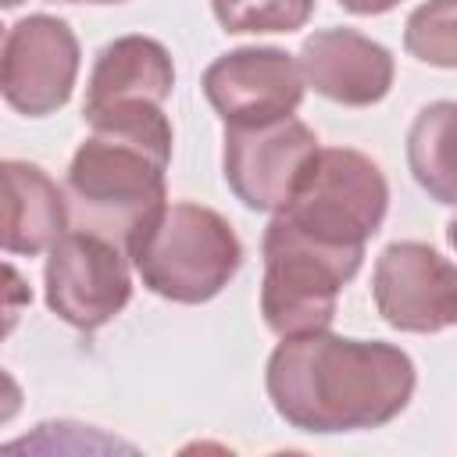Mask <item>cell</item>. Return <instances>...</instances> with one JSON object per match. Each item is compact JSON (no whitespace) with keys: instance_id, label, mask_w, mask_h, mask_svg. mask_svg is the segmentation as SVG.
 <instances>
[{"instance_id":"obj_1","label":"cell","mask_w":457,"mask_h":457,"mask_svg":"<svg viewBox=\"0 0 457 457\" xmlns=\"http://www.w3.org/2000/svg\"><path fill=\"white\" fill-rule=\"evenodd\" d=\"M275 414L296 432H368L400 418L418 371L407 350L382 339H350L328 328L286 336L264 371Z\"/></svg>"},{"instance_id":"obj_2","label":"cell","mask_w":457,"mask_h":457,"mask_svg":"<svg viewBox=\"0 0 457 457\" xmlns=\"http://www.w3.org/2000/svg\"><path fill=\"white\" fill-rule=\"evenodd\" d=\"M75 150L64 196L71 228L100 232L121 250L168 204L164 171L171 164V121L164 107H136L89 125Z\"/></svg>"},{"instance_id":"obj_3","label":"cell","mask_w":457,"mask_h":457,"mask_svg":"<svg viewBox=\"0 0 457 457\" xmlns=\"http://www.w3.org/2000/svg\"><path fill=\"white\" fill-rule=\"evenodd\" d=\"M143 286L171 303L214 300L243 264L236 228L204 204H164L125 246Z\"/></svg>"},{"instance_id":"obj_4","label":"cell","mask_w":457,"mask_h":457,"mask_svg":"<svg viewBox=\"0 0 457 457\" xmlns=\"http://www.w3.org/2000/svg\"><path fill=\"white\" fill-rule=\"evenodd\" d=\"M261 250V318L282 339L328 328L343 286L361 271L364 261V250L318 243L282 214L268 221Z\"/></svg>"},{"instance_id":"obj_5","label":"cell","mask_w":457,"mask_h":457,"mask_svg":"<svg viewBox=\"0 0 457 457\" xmlns=\"http://www.w3.org/2000/svg\"><path fill=\"white\" fill-rule=\"evenodd\" d=\"M389 211L382 168L350 146H321L296 196L278 211L318 243L364 250Z\"/></svg>"},{"instance_id":"obj_6","label":"cell","mask_w":457,"mask_h":457,"mask_svg":"<svg viewBox=\"0 0 457 457\" xmlns=\"http://www.w3.org/2000/svg\"><path fill=\"white\" fill-rule=\"evenodd\" d=\"M221 143V171L228 189L261 214L286 211L321 150L314 129L293 114L257 125H225Z\"/></svg>"},{"instance_id":"obj_7","label":"cell","mask_w":457,"mask_h":457,"mask_svg":"<svg viewBox=\"0 0 457 457\" xmlns=\"http://www.w3.org/2000/svg\"><path fill=\"white\" fill-rule=\"evenodd\" d=\"M129 264V253L114 239L86 228H68L46 250V307L79 332L104 328L132 300Z\"/></svg>"},{"instance_id":"obj_8","label":"cell","mask_w":457,"mask_h":457,"mask_svg":"<svg viewBox=\"0 0 457 457\" xmlns=\"http://www.w3.org/2000/svg\"><path fill=\"white\" fill-rule=\"evenodd\" d=\"M79 39L64 18L29 14L4 36L0 89L25 118H46L71 100L79 79Z\"/></svg>"},{"instance_id":"obj_9","label":"cell","mask_w":457,"mask_h":457,"mask_svg":"<svg viewBox=\"0 0 457 457\" xmlns=\"http://www.w3.org/2000/svg\"><path fill=\"white\" fill-rule=\"evenodd\" d=\"M375 311L400 332H443L457 325V264L418 239L389 243L371 271Z\"/></svg>"},{"instance_id":"obj_10","label":"cell","mask_w":457,"mask_h":457,"mask_svg":"<svg viewBox=\"0 0 457 457\" xmlns=\"http://www.w3.org/2000/svg\"><path fill=\"white\" fill-rule=\"evenodd\" d=\"M200 86L225 125H257L293 114L307 82L293 54L278 46H239L211 61Z\"/></svg>"},{"instance_id":"obj_11","label":"cell","mask_w":457,"mask_h":457,"mask_svg":"<svg viewBox=\"0 0 457 457\" xmlns=\"http://www.w3.org/2000/svg\"><path fill=\"white\" fill-rule=\"evenodd\" d=\"M303 82L332 104L371 107L393 89V54L357 29H321L300 46Z\"/></svg>"},{"instance_id":"obj_12","label":"cell","mask_w":457,"mask_h":457,"mask_svg":"<svg viewBox=\"0 0 457 457\" xmlns=\"http://www.w3.org/2000/svg\"><path fill=\"white\" fill-rule=\"evenodd\" d=\"M171 89H175V64L164 43L139 36V32L118 36L93 61L86 100H82V118L96 125L121 111L164 107Z\"/></svg>"},{"instance_id":"obj_13","label":"cell","mask_w":457,"mask_h":457,"mask_svg":"<svg viewBox=\"0 0 457 457\" xmlns=\"http://www.w3.org/2000/svg\"><path fill=\"white\" fill-rule=\"evenodd\" d=\"M4 250L14 257L46 253L68 228L71 211L57 182L29 161H4Z\"/></svg>"},{"instance_id":"obj_14","label":"cell","mask_w":457,"mask_h":457,"mask_svg":"<svg viewBox=\"0 0 457 457\" xmlns=\"http://www.w3.org/2000/svg\"><path fill=\"white\" fill-rule=\"evenodd\" d=\"M407 168L436 204L457 207V100H432L414 114Z\"/></svg>"},{"instance_id":"obj_15","label":"cell","mask_w":457,"mask_h":457,"mask_svg":"<svg viewBox=\"0 0 457 457\" xmlns=\"http://www.w3.org/2000/svg\"><path fill=\"white\" fill-rule=\"evenodd\" d=\"M403 50L432 68H457V0H425L407 14Z\"/></svg>"},{"instance_id":"obj_16","label":"cell","mask_w":457,"mask_h":457,"mask_svg":"<svg viewBox=\"0 0 457 457\" xmlns=\"http://www.w3.org/2000/svg\"><path fill=\"white\" fill-rule=\"evenodd\" d=\"M218 25L232 36L243 32H296L311 21L314 0H211Z\"/></svg>"},{"instance_id":"obj_17","label":"cell","mask_w":457,"mask_h":457,"mask_svg":"<svg viewBox=\"0 0 457 457\" xmlns=\"http://www.w3.org/2000/svg\"><path fill=\"white\" fill-rule=\"evenodd\" d=\"M400 0H339V7H346L350 14H386Z\"/></svg>"},{"instance_id":"obj_18","label":"cell","mask_w":457,"mask_h":457,"mask_svg":"<svg viewBox=\"0 0 457 457\" xmlns=\"http://www.w3.org/2000/svg\"><path fill=\"white\" fill-rule=\"evenodd\" d=\"M446 239H450V246L457 250V218H450V225H446Z\"/></svg>"},{"instance_id":"obj_19","label":"cell","mask_w":457,"mask_h":457,"mask_svg":"<svg viewBox=\"0 0 457 457\" xmlns=\"http://www.w3.org/2000/svg\"><path fill=\"white\" fill-rule=\"evenodd\" d=\"M64 4H125V0H64Z\"/></svg>"}]
</instances>
